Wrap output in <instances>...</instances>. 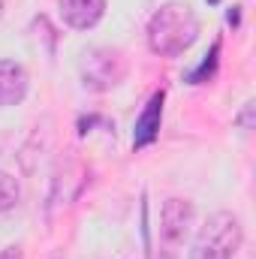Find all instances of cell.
I'll list each match as a JSON object with an SVG mask.
<instances>
[{"label":"cell","instance_id":"cell-8","mask_svg":"<svg viewBox=\"0 0 256 259\" xmlns=\"http://www.w3.org/2000/svg\"><path fill=\"white\" fill-rule=\"evenodd\" d=\"M217 58H220V42H214V46H211V52L205 55V61L196 66L190 75H187V81H190V84H202V81H208V78L214 75V69H217Z\"/></svg>","mask_w":256,"mask_h":259},{"label":"cell","instance_id":"cell-9","mask_svg":"<svg viewBox=\"0 0 256 259\" xmlns=\"http://www.w3.org/2000/svg\"><path fill=\"white\" fill-rule=\"evenodd\" d=\"M18 181L9 175V172H0V214L3 211H9V208H15V202H18Z\"/></svg>","mask_w":256,"mask_h":259},{"label":"cell","instance_id":"cell-3","mask_svg":"<svg viewBox=\"0 0 256 259\" xmlns=\"http://www.w3.org/2000/svg\"><path fill=\"white\" fill-rule=\"evenodd\" d=\"M127 72L121 52L115 49H91L81 58V78L91 91H109L115 88Z\"/></svg>","mask_w":256,"mask_h":259},{"label":"cell","instance_id":"cell-2","mask_svg":"<svg viewBox=\"0 0 256 259\" xmlns=\"http://www.w3.org/2000/svg\"><path fill=\"white\" fill-rule=\"evenodd\" d=\"M241 247V223L229 211H217L199 229L187 259H232Z\"/></svg>","mask_w":256,"mask_h":259},{"label":"cell","instance_id":"cell-4","mask_svg":"<svg viewBox=\"0 0 256 259\" xmlns=\"http://www.w3.org/2000/svg\"><path fill=\"white\" fill-rule=\"evenodd\" d=\"M193 226V205L187 199H166L163 211H160V244L166 253H175Z\"/></svg>","mask_w":256,"mask_h":259},{"label":"cell","instance_id":"cell-6","mask_svg":"<svg viewBox=\"0 0 256 259\" xmlns=\"http://www.w3.org/2000/svg\"><path fill=\"white\" fill-rule=\"evenodd\" d=\"M27 94V72L15 61H0V109L18 106Z\"/></svg>","mask_w":256,"mask_h":259},{"label":"cell","instance_id":"cell-11","mask_svg":"<svg viewBox=\"0 0 256 259\" xmlns=\"http://www.w3.org/2000/svg\"><path fill=\"white\" fill-rule=\"evenodd\" d=\"M0 259H21V250L18 247H6V250H0Z\"/></svg>","mask_w":256,"mask_h":259},{"label":"cell","instance_id":"cell-7","mask_svg":"<svg viewBox=\"0 0 256 259\" xmlns=\"http://www.w3.org/2000/svg\"><path fill=\"white\" fill-rule=\"evenodd\" d=\"M163 100H166V94L157 91V94L148 100L145 112L139 115L136 130H133V145H136V148H145V145H151V142L157 139V133H160V121H163Z\"/></svg>","mask_w":256,"mask_h":259},{"label":"cell","instance_id":"cell-1","mask_svg":"<svg viewBox=\"0 0 256 259\" xmlns=\"http://www.w3.org/2000/svg\"><path fill=\"white\" fill-rule=\"evenodd\" d=\"M199 36V21L187 3H166L148 21V49L160 58H178Z\"/></svg>","mask_w":256,"mask_h":259},{"label":"cell","instance_id":"cell-13","mask_svg":"<svg viewBox=\"0 0 256 259\" xmlns=\"http://www.w3.org/2000/svg\"><path fill=\"white\" fill-rule=\"evenodd\" d=\"M208 3H217V0H208Z\"/></svg>","mask_w":256,"mask_h":259},{"label":"cell","instance_id":"cell-5","mask_svg":"<svg viewBox=\"0 0 256 259\" xmlns=\"http://www.w3.org/2000/svg\"><path fill=\"white\" fill-rule=\"evenodd\" d=\"M58 6H61V18L75 30L94 27L106 12V0H58Z\"/></svg>","mask_w":256,"mask_h":259},{"label":"cell","instance_id":"cell-12","mask_svg":"<svg viewBox=\"0 0 256 259\" xmlns=\"http://www.w3.org/2000/svg\"><path fill=\"white\" fill-rule=\"evenodd\" d=\"M0 15H3V0H0Z\"/></svg>","mask_w":256,"mask_h":259},{"label":"cell","instance_id":"cell-10","mask_svg":"<svg viewBox=\"0 0 256 259\" xmlns=\"http://www.w3.org/2000/svg\"><path fill=\"white\" fill-rule=\"evenodd\" d=\"M253 103H247V106H244V112H241V118H238V124H241V127L244 130H250L253 127Z\"/></svg>","mask_w":256,"mask_h":259}]
</instances>
